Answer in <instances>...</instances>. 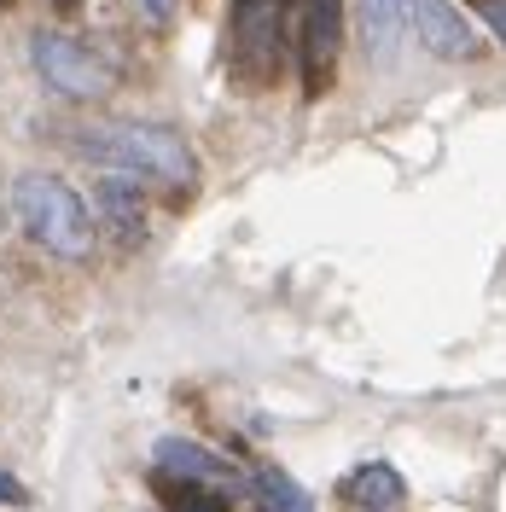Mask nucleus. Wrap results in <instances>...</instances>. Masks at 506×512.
<instances>
[{
  "label": "nucleus",
  "instance_id": "1",
  "mask_svg": "<svg viewBox=\"0 0 506 512\" xmlns=\"http://www.w3.org/2000/svg\"><path fill=\"white\" fill-rule=\"evenodd\" d=\"M76 146L94 163H111V169H128V175H152V181H187L192 175L187 140L158 123H99L82 128Z\"/></svg>",
  "mask_w": 506,
  "mask_h": 512
},
{
  "label": "nucleus",
  "instance_id": "2",
  "mask_svg": "<svg viewBox=\"0 0 506 512\" xmlns=\"http://www.w3.org/2000/svg\"><path fill=\"white\" fill-rule=\"evenodd\" d=\"M12 216L30 227L35 245L53 256H88L94 251V222L82 192H70L59 175H18L12 181Z\"/></svg>",
  "mask_w": 506,
  "mask_h": 512
},
{
  "label": "nucleus",
  "instance_id": "3",
  "mask_svg": "<svg viewBox=\"0 0 506 512\" xmlns=\"http://www.w3.org/2000/svg\"><path fill=\"white\" fill-rule=\"evenodd\" d=\"M285 18L291 0H233V76L239 82H274L285 59Z\"/></svg>",
  "mask_w": 506,
  "mask_h": 512
},
{
  "label": "nucleus",
  "instance_id": "4",
  "mask_svg": "<svg viewBox=\"0 0 506 512\" xmlns=\"http://www.w3.org/2000/svg\"><path fill=\"white\" fill-rule=\"evenodd\" d=\"M30 59H35V70H41V82L64 99H105L117 88L111 64L99 59V53H88L82 41H70V35H35Z\"/></svg>",
  "mask_w": 506,
  "mask_h": 512
},
{
  "label": "nucleus",
  "instance_id": "5",
  "mask_svg": "<svg viewBox=\"0 0 506 512\" xmlns=\"http://www.w3.org/2000/svg\"><path fill=\"white\" fill-rule=\"evenodd\" d=\"M344 41V0H303V88L326 94Z\"/></svg>",
  "mask_w": 506,
  "mask_h": 512
},
{
  "label": "nucleus",
  "instance_id": "6",
  "mask_svg": "<svg viewBox=\"0 0 506 512\" xmlns=\"http://www.w3.org/2000/svg\"><path fill=\"white\" fill-rule=\"evenodd\" d=\"M413 30L425 41V53H437V59H477L483 53L472 18H460V6H448V0H413Z\"/></svg>",
  "mask_w": 506,
  "mask_h": 512
},
{
  "label": "nucleus",
  "instance_id": "7",
  "mask_svg": "<svg viewBox=\"0 0 506 512\" xmlns=\"http://www.w3.org/2000/svg\"><path fill=\"white\" fill-rule=\"evenodd\" d=\"M355 30L373 64H390L402 53V30H408V0H355Z\"/></svg>",
  "mask_w": 506,
  "mask_h": 512
},
{
  "label": "nucleus",
  "instance_id": "8",
  "mask_svg": "<svg viewBox=\"0 0 506 512\" xmlns=\"http://www.w3.org/2000/svg\"><path fill=\"white\" fill-rule=\"evenodd\" d=\"M152 460H158V472H175V483H216V478H227V472H233L227 460L204 454V448L187 443V437H158Z\"/></svg>",
  "mask_w": 506,
  "mask_h": 512
},
{
  "label": "nucleus",
  "instance_id": "9",
  "mask_svg": "<svg viewBox=\"0 0 506 512\" xmlns=\"http://www.w3.org/2000/svg\"><path fill=\"white\" fill-rule=\"evenodd\" d=\"M344 495H349V507H361V512H402L408 483H402L396 466H361V472H349Z\"/></svg>",
  "mask_w": 506,
  "mask_h": 512
},
{
  "label": "nucleus",
  "instance_id": "10",
  "mask_svg": "<svg viewBox=\"0 0 506 512\" xmlns=\"http://www.w3.org/2000/svg\"><path fill=\"white\" fill-rule=\"evenodd\" d=\"M251 489H256V501H262V512H315L309 489H303V483H291L285 472H274V466H262Z\"/></svg>",
  "mask_w": 506,
  "mask_h": 512
},
{
  "label": "nucleus",
  "instance_id": "11",
  "mask_svg": "<svg viewBox=\"0 0 506 512\" xmlns=\"http://www.w3.org/2000/svg\"><path fill=\"white\" fill-rule=\"evenodd\" d=\"M99 210H105L117 227L146 222V198H140V187H134L128 175H105V181H99Z\"/></svg>",
  "mask_w": 506,
  "mask_h": 512
},
{
  "label": "nucleus",
  "instance_id": "12",
  "mask_svg": "<svg viewBox=\"0 0 506 512\" xmlns=\"http://www.w3.org/2000/svg\"><path fill=\"white\" fill-rule=\"evenodd\" d=\"M175 512H227V501L204 483H187V489H175Z\"/></svg>",
  "mask_w": 506,
  "mask_h": 512
},
{
  "label": "nucleus",
  "instance_id": "13",
  "mask_svg": "<svg viewBox=\"0 0 506 512\" xmlns=\"http://www.w3.org/2000/svg\"><path fill=\"white\" fill-rule=\"evenodd\" d=\"M472 6H477V18L489 24V35L506 47V0H472Z\"/></svg>",
  "mask_w": 506,
  "mask_h": 512
},
{
  "label": "nucleus",
  "instance_id": "14",
  "mask_svg": "<svg viewBox=\"0 0 506 512\" xmlns=\"http://www.w3.org/2000/svg\"><path fill=\"white\" fill-rule=\"evenodd\" d=\"M24 501H30V495L18 489V478H6V472H0V507H24Z\"/></svg>",
  "mask_w": 506,
  "mask_h": 512
},
{
  "label": "nucleus",
  "instance_id": "15",
  "mask_svg": "<svg viewBox=\"0 0 506 512\" xmlns=\"http://www.w3.org/2000/svg\"><path fill=\"white\" fill-rule=\"evenodd\" d=\"M146 12H152V18H169V12H175V0H146Z\"/></svg>",
  "mask_w": 506,
  "mask_h": 512
},
{
  "label": "nucleus",
  "instance_id": "16",
  "mask_svg": "<svg viewBox=\"0 0 506 512\" xmlns=\"http://www.w3.org/2000/svg\"><path fill=\"white\" fill-rule=\"evenodd\" d=\"M6 216H12V198H6V192H0V227H6Z\"/></svg>",
  "mask_w": 506,
  "mask_h": 512
}]
</instances>
